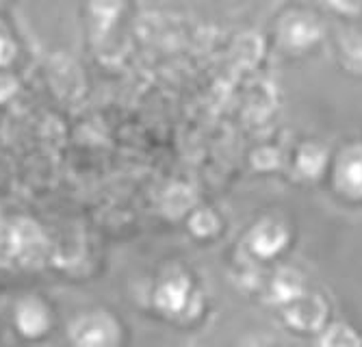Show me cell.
Wrapping results in <instances>:
<instances>
[{"label":"cell","instance_id":"6da1fadb","mask_svg":"<svg viewBox=\"0 0 362 347\" xmlns=\"http://www.w3.org/2000/svg\"><path fill=\"white\" fill-rule=\"evenodd\" d=\"M115 324L107 314H89L72 326V339L78 345H111L117 339Z\"/></svg>","mask_w":362,"mask_h":347},{"label":"cell","instance_id":"7a4b0ae2","mask_svg":"<svg viewBox=\"0 0 362 347\" xmlns=\"http://www.w3.org/2000/svg\"><path fill=\"white\" fill-rule=\"evenodd\" d=\"M286 243H288V230L276 222L258 224L250 237V247L260 259H274L286 247Z\"/></svg>","mask_w":362,"mask_h":347},{"label":"cell","instance_id":"3957f363","mask_svg":"<svg viewBox=\"0 0 362 347\" xmlns=\"http://www.w3.org/2000/svg\"><path fill=\"white\" fill-rule=\"evenodd\" d=\"M323 314H325V306L319 298H313L308 302L302 295L295 302H291V308L286 310V322L300 330H317L323 324Z\"/></svg>","mask_w":362,"mask_h":347},{"label":"cell","instance_id":"277c9868","mask_svg":"<svg viewBox=\"0 0 362 347\" xmlns=\"http://www.w3.org/2000/svg\"><path fill=\"white\" fill-rule=\"evenodd\" d=\"M11 241H13V257H20L22 261H33L40 257L44 247V237L37 230L35 224L22 222L11 230Z\"/></svg>","mask_w":362,"mask_h":347},{"label":"cell","instance_id":"5b68a950","mask_svg":"<svg viewBox=\"0 0 362 347\" xmlns=\"http://www.w3.org/2000/svg\"><path fill=\"white\" fill-rule=\"evenodd\" d=\"M189 280L178 276L174 280H168L165 285H160L154 295V302L163 312H180L189 302Z\"/></svg>","mask_w":362,"mask_h":347},{"label":"cell","instance_id":"8992f818","mask_svg":"<svg viewBox=\"0 0 362 347\" xmlns=\"http://www.w3.org/2000/svg\"><path fill=\"white\" fill-rule=\"evenodd\" d=\"M18 328L26 336H40L48 328V310L37 300H24L18 306Z\"/></svg>","mask_w":362,"mask_h":347},{"label":"cell","instance_id":"52a82bcc","mask_svg":"<svg viewBox=\"0 0 362 347\" xmlns=\"http://www.w3.org/2000/svg\"><path fill=\"white\" fill-rule=\"evenodd\" d=\"M284 40L295 50H306L321 40V28L315 20H306V18L291 20L284 28Z\"/></svg>","mask_w":362,"mask_h":347},{"label":"cell","instance_id":"ba28073f","mask_svg":"<svg viewBox=\"0 0 362 347\" xmlns=\"http://www.w3.org/2000/svg\"><path fill=\"white\" fill-rule=\"evenodd\" d=\"M325 161H327V156L321 148L317 146H304L298 154V170L302 176L306 178H317L323 167H325Z\"/></svg>","mask_w":362,"mask_h":347},{"label":"cell","instance_id":"9c48e42d","mask_svg":"<svg viewBox=\"0 0 362 347\" xmlns=\"http://www.w3.org/2000/svg\"><path fill=\"white\" fill-rule=\"evenodd\" d=\"M272 291H274V300L278 304H291V302H295L298 298L304 295L302 282L298 280V276H293V274H280L274 280Z\"/></svg>","mask_w":362,"mask_h":347},{"label":"cell","instance_id":"30bf717a","mask_svg":"<svg viewBox=\"0 0 362 347\" xmlns=\"http://www.w3.org/2000/svg\"><path fill=\"white\" fill-rule=\"evenodd\" d=\"M343 184L351 196H362V154L349 156L341 170Z\"/></svg>","mask_w":362,"mask_h":347},{"label":"cell","instance_id":"8fae6325","mask_svg":"<svg viewBox=\"0 0 362 347\" xmlns=\"http://www.w3.org/2000/svg\"><path fill=\"white\" fill-rule=\"evenodd\" d=\"M119 11H122L119 0H93V5H91V13H93L95 22L100 24L103 33H107V30L113 26Z\"/></svg>","mask_w":362,"mask_h":347},{"label":"cell","instance_id":"7c38bea8","mask_svg":"<svg viewBox=\"0 0 362 347\" xmlns=\"http://www.w3.org/2000/svg\"><path fill=\"white\" fill-rule=\"evenodd\" d=\"M189 228L195 237H211L219 228V222L213 211H195L189 219Z\"/></svg>","mask_w":362,"mask_h":347},{"label":"cell","instance_id":"4fadbf2b","mask_svg":"<svg viewBox=\"0 0 362 347\" xmlns=\"http://www.w3.org/2000/svg\"><path fill=\"white\" fill-rule=\"evenodd\" d=\"M193 204V196H191V192L189 189H180V187H176V189H172V192L168 194V200H165V206H168V211L172 213V215H182L189 206Z\"/></svg>","mask_w":362,"mask_h":347},{"label":"cell","instance_id":"5bb4252c","mask_svg":"<svg viewBox=\"0 0 362 347\" xmlns=\"http://www.w3.org/2000/svg\"><path fill=\"white\" fill-rule=\"evenodd\" d=\"M321 343L323 345H358L360 336H356L354 330L347 328V326H332L330 330L325 332Z\"/></svg>","mask_w":362,"mask_h":347},{"label":"cell","instance_id":"9a60e30c","mask_svg":"<svg viewBox=\"0 0 362 347\" xmlns=\"http://www.w3.org/2000/svg\"><path fill=\"white\" fill-rule=\"evenodd\" d=\"M16 87H18V83H16L11 76L0 74V102L9 100V98L13 96V93H16Z\"/></svg>","mask_w":362,"mask_h":347},{"label":"cell","instance_id":"2e32d148","mask_svg":"<svg viewBox=\"0 0 362 347\" xmlns=\"http://www.w3.org/2000/svg\"><path fill=\"white\" fill-rule=\"evenodd\" d=\"M13 57V52H11V46H9V42L0 35V66H5V63L9 61Z\"/></svg>","mask_w":362,"mask_h":347},{"label":"cell","instance_id":"e0dca14e","mask_svg":"<svg viewBox=\"0 0 362 347\" xmlns=\"http://www.w3.org/2000/svg\"><path fill=\"white\" fill-rule=\"evenodd\" d=\"M330 3H332V7H337V9H349V3H351V0H330Z\"/></svg>","mask_w":362,"mask_h":347}]
</instances>
